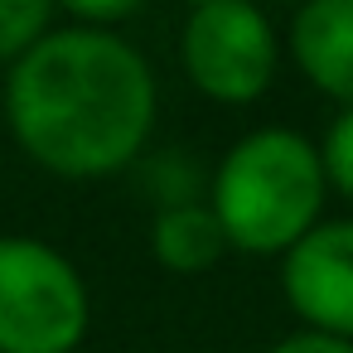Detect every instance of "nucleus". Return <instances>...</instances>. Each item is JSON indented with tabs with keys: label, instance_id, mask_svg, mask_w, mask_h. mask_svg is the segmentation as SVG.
I'll return each instance as SVG.
<instances>
[{
	"label": "nucleus",
	"instance_id": "0eeeda50",
	"mask_svg": "<svg viewBox=\"0 0 353 353\" xmlns=\"http://www.w3.org/2000/svg\"><path fill=\"white\" fill-rule=\"evenodd\" d=\"M150 242H155V256L170 266V271H203L223 256L228 247V232L213 213V203H170L155 228H150Z\"/></svg>",
	"mask_w": 353,
	"mask_h": 353
},
{
	"label": "nucleus",
	"instance_id": "423d86ee",
	"mask_svg": "<svg viewBox=\"0 0 353 353\" xmlns=\"http://www.w3.org/2000/svg\"><path fill=\"white\" fill-rule=\"evenodd\" d=\"M290 54L324 97L353 107V0L300 6L290 20Z\"/></svg>",
	"mask_w": 353,
	"mask_h": 353
},
{
	"label": "nucleus",
	"instance_id": "f03ea898",
	"mask_svg": "<svg viewBox=\"0 0 353 353\" xmlns=\"http://www.w3.org/2000/svg\"><path fill=\"white\" fill-rule=\"evenodd\" d=\"M319 145L300 131L261 126L242 136L213 174V213L232 247L242 252H290L324 208Z\"/></svg>",
	"mask_w": 353,
	"mask_h": 353
},
{
	"label": "nucleus",
	"instance_id": "1a4fd4ad",
	"mask_svg": "<svg viewBox=\"0 0 353 353\" xmlns=\"http://www.w3.org/2000/svg\"><path fill=\"white\" fill-rule=\"evenodd\" d=\"M319 165H324L329 189H339L343 199H353V107H343L329 121L324 145H319Z\"/></svg>",
	"mask_w": 353,
	"mask_h": 353
},
{
	"label": "nucleus",
	"instance_id": "f257e3e1",
	"mask_svg": "<svg viewBox=\"0 0 353 353\" xmlns=\"http://www.w3.org/2000/svg\"><path fill=\"white\" fill-rule=\"evenodd\" d=\"M20 145L63 174L126 165L155 121L150 63L112 30L68 25L20 54L6 83Z\"/></svg>",
	"mask_w": 353,
	"mask_h": 353
},
{
	"label": "nucleus",
	"instance_id": "20e7f679",
	"mask_svg": "<svg viewBox=\"0 0 353 353\" xmlns=\"http://www.w3.org/2000/svg\"><path fill=\"white\" fill-rule=\"evenodd\" d=\"M184 68L218 102H252L276 73V30L247 0H199L184 20Z\"/></svg>",
	"mask_w": 353,
	"mask_h": 353
},
{
	"label": "nucleus",
	"instance_id": "7ed1b4c3",
	"mask_svg": "<svg viewBox=\"0 0 353 353\" xmlns=\"http://www.w3.org/2000/svg\"><path fill=\"white\" fill-rule=\"evenodd\" d=\"M88 324L83 276L34 237H0V353H68Z\"/></svg>",
	"mask_w": 353,
	"mask_h": 353
},
{
	"label": "nucleus",
	"instance_id": "9b49d317",
	"mask_svg": "<svg viewBox=\"0 0 353 353\" xmlns=\"http://www.w3.org/2000/svg\"><path fill=\"white\" fill-rule=\"evenodd\" d=\"M78 20H126L136 15V0H107V6H92V0H73Z\"/></svg>",
	"mask_w": 353,
	"mask_h": 353
},
{
	"label": "nucleus",
	"instance_id": "6e6552de",
	"mask_svg": "<svg viewBox=\"0 0 353 353\" xmlns=\"http://www.w3.org/2000/svg\"><path fill=\"white\" fill-rule=\"evenodd\" d=\"M49 15H54L49 0H0V59L34 49L44 39Z\"/></svg>",
	"mask_w": 353,
	"mask_h": 353
},
{
	"label": "nucleus",
	"instance_id": "39448f33",
	"mask_svg": "<svg viewBox=\"0 0 353 353\" xmlns=\"http://www.w3.org/2000/svg\"><path fill=\"white\" fill-rule=\"evenodd\" d=\"M281 290L305 329L353 343V218H329L310 228L285 252Z\"/></svg>",
	"mask_w": 353,
	"mask_h": 353
},
{
	"label": "nucleus",
	"instance_id": "9d476101",
	"mask_svg": "<svg viewBox=\"0 0 353 353\" xmlns=\"http://www.w3.org/2000/svg\"><path fill=\"white\" fill-rule=\"evenodd\" d=\"M271 353H353V343H348V339H334V334L300 329V334H285Z\"/></svg>",
	"mask_w": 353,
	"mask_h": 353
}]
</instances>
